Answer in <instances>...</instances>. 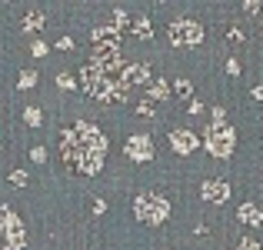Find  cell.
Returning a JSON list of instances; mask_svg holds the SVG:
<instances>
[{"instance_id":"cell-1","label":"cell","mask_w":263,"mask_h":250,"mask_svg":"<svg viewBox=\"0 0 263 250\" xmlns=\"http://www.w3.org/2000/svg\"><path fill=\"white\" fill-rule=\"evenodd\" d=\"M60 137H64V140H60V154H64V160L70 164L73 170L90 173V177L100 173L103 154H107V137H103L93 123L77 120L73 127H67Z\"/></svg>"},{"instance_id":"cell-2","label":"cell","mask_w":263,"mask_h":250,"mask_svg":"<svg viewBox=\"0 0 263 250\" xmlns=\"http://www.w3.org/2000/svg\"><path fill=\"white\" fill-rule=\"evenodd\" d=\"M134 213L143 220V224H163L167 213H170V200L163 197V193H157V190H147V193H140V197L134 200Z\"/></svg>"},{"instance_id":"cell-3","label":"cell","mask_w":263,"mask_h":250,"mask_svg":"<svg viewBox=\"0 0 263 250\" xmlns=\"http://www.w3.org/2000/svg\"><path fill=\"white\" fill-rule=\"evenodd\" d=\"M203 144L213 157L227 160V157L233 154V147H237V130H233L230 123H210L206 134H203Z\"/></svg>"},{"instance_id":"cell-4","label":"cell","mask_w":263,"mask_h":250,"mask_svg":"<svg viewBox=\"0 0 263 250\" xmlns=\"http://www.w3.org/2000/svg\"><path fill=\"white\" fill-rule=\"evenodd\" d=\"M0 250H24V224L4 204H0Z\"/></svg>"},{"instance_id":"cell-5","label":"cell","mask_w":263,"mask_h":250,"mask_svg":"<svg viewBox=\"0 0 263 250\" xmlns=\"http://www.w3.org/2000/svg\"><path fill=\"white\" fill-rule=\"evenodd\" d=\"M203 40V27L193 20H174L170 24V44L174 47H197Z\"/></svg>"},{"instance_id":"cell-6","label":"cell","mask_w":263,"mask_h":250,"mask_svg":"<svg viewBox=\"0 0 263 250\" xmlns=\"http://www.w3.org/2000/svg\"><path fill=\"white\" fill-rule=\"evenodd\" d=\"M123 150H127V157H130V160L147 164L150 157H154V140H150L147 134H134L127 144H123Z\"/></svg>"},{"instance_id":"cell-7","label":"cell","mask_w":263,"mask_h":250,"mask_svg":"<svg viewBox=\"0 0 263 250\" xmlns=\"http://www.w3.org/2000/svg\"><path fill=\"white\" fill-rule=\"evenodd\" d=\"M200 193H203V200H213V204H227V200H230L227 180H206V184L200 187Z\"/></svg>"},{"instance_id":"cell-8","label":"cell","mask_w":263,"mask_h":250,"mask_svg":"<svg viewBox=\"0 0 263 250\" xmlns=\"http://www.w3.org/2000/svg\"><path fill=\"white\" fill-rule=\"evenodd\" d=\"M170 147H174L177 154H193V150H197L193 130H174V134H170Z\"/></svg>"},{"instance_id":"cell-9","label":"cell","mask_w":263,"mask_h":250,"mask_svg":"<svg viewBox=\"0 0 263 250\" xmlns=\"http://www.w3.org/2000/svg\"><path fill=\"white\" fill-rule=\"evenodd\" d=\"M40 24H44V10H37V7H33V10L24 13V30H27V33H37Z\"/></svg>"},{"instance_id":"cell-10","label":"cell","mask_w":263,"mask_h":250,"mask_svg":"<svg viewBox=\"0 0 263 250\" xmlns=\"http://www.w3.org/2000/svg\"><path fill=\"white\" fill-rule=\"evenodd\" d=\"M240 220H243V224H253V227H257V224H260V210H257L253 204H243V207H240Z\"/></svg>"},{"instance_id":"cell-11","label":"cell","mask_w":263,"mask_h":250,"mask_svg":"<svg viewBox=\"0 0 263 250\" xmlns=\"http://www.w3.org/2000/svg\"><path fill=\"white\" fill-rule=\"evenodd\" d=\"M30 87H37V70H24L20 74V90H30Z\"/></svg>"},{"instance_id":"cell-12","label":"cell","mask_w":263,"mask_h":250,"mask_svg":"<svg viewBox=\"0 0 263 250\" xmlns=\"http://www.w3.org/2000/svg\"><path fill=\"white\" fill-rule=\"evenodd\" d=\"M134 33H137L140 40H147V37H150V20H147V17H137V30H134Z\"/></svg>"},{"instance_id":"cell-13","label":"cell","mask_w":263,"mask_h":250,"mask_svg":"<svg viewBox=\"0 0 263 250\" xmlns=\"http://www.w3.org/2000/svg\"><path fill=\"white\" fill-rule=\"evenodd\" d=\"M103 37H117V30H114V27H97V30H93V44H100Z\"/></svg>"},{"instance_id":"cell-14","label":"cell","mask_w":263,"mask_h":250,"mask_svg":"<svg viewBox=\"0 0 263 250\" xmlns=\"http://www.w3.org/2000/svg\"><path fill=\"white\" fill-rule=\"evenodd\" d=\"M27 123H30V127H40V120H44V117H40V110L37 107H27Z\"/></svg>"},{"instance_id":"cell-15","label":"cell","mask_w":263,"mask_h":250,"mask_svg":"<svg viewBox=\"0 0 263 250\" xmlns=\"http://www.w3.org/2000/svg\"><path fill=\"white\" fill-rule=\"evenodd\" d=\"M177 94H180V97H190V94H193V83H190V80H177Z\"/></svg>"},{"instance_id":"cell-16","label":"cell","mask_w":263,"mask_h":250,"mask_svg":"<svg viewBox=\"0 0 263 250\" xmlns=\"http://www.w3.org/2000/svg\"><path fill=\"white\" fill-rule=\"evenodd\" d=\"M57 87H64V90H73L77 83H73V77H70V74H60V77H57Z\"/></svg>"},{"instance_id":"cell-17","label":"cell","mask_w":263,"mask_h":250,"mask_svg":"<svg viewBox=\"0 0 263 250\" xmlns=\"http://www.w3.org/2000/svg\"><path fill=\"white\" fill-rule=\"evenodd\" d=\"M114 24H117V27H127V24H130V17H127L123 10H114ZM117 27H114V30H117Z\"/></svg>"},{"instance_id":"cell-18","label":"cell","mask_w":263,"mask_h":250,"mask_svg":"<svg viewBox=\"0 0 263 250\" xmlns=\"http://www.w3.org/2000/svg\"><path fill=\"white\" fill-rule=\"evenodd\" d=\"M30 53H33V57H44V53H47V44H44V40H33Z\"/></svg>"},{"instance_id":"cell-19","label":"cell","mask_w":263,"mask_h":250,"mask_svg":"<svg viewBox=\"0 0 263 250\" xmlns=\"http://www.w3.org/2000/svg\"><path fill=\"white\" fill-rule=\"evenodd\" d=\"M240 250H260V244L253 237H243V240H240Z\"/></svg>"},{"instance_id":"cell-20","label":"cell","mask_w":263,"mask_h":250,"mask_svg":"<svg viewBox=\"0 0 263 250\" xmlns=\"http://www.w3.org/2000/svg\"><path fill=\"white\" fill-rule=\"evenodd\" d=\"M10 180H13L17 187H24V184H27V173H24V170H13V173H10Z\"/></svg>"},{"instance_id":"cell-21","label":"cell","mask_w":263,"mask_h":250,"mask_svg":"<svg viewBox=\"0 0 263 250\" xmlns=\"http://www.w3.org/2000/svg\"><path fill=\"white\" fill-rule=\"evenodd\" d=\"M30 157H33V160H47V150H44V147H33Z\"/></svg>"},{"instance_id":"cell-22","label":"cell","mask_w":263,"mask_h":250,"mask_svg":"<svg viewBox=\"0 0 263 250\" xmlns=\"http://www.w3.org/2000/svg\"><path fill=\"white\" fill-rule=\"evenodd\" d=\"M210 117H213V123H227V117H223V110H220V107H213Z\"/></svg>"},{"instance_id":"cell-23","label":"cell","mask_w":263,"mask_h":250,"mask_svg":"<svg viewBox=\"0 0 263 250\" xmlns=\"http://www.w3.org/2000/svg\"><path fill=\"white\" fill-rule=\"evenodd\" d=\"M227 70H230L233 77H237V74H240V60H227Z\"/></svg>"},{"instance_id":"cell-24","label":"cell","mask_w":263,"mask_h":250,"mask_svg":"<svg viewBox=\"0 0 263 250\" xmlns=\"http://www.w3.org/2000/svg\"><path fill=\"white\" fill-rule=\"evenodd\" d=\"M243 7H247V13H257V10H260V0H247Z\"/></svg>"},{"instance_id":"cell-25","label":"cell","mask_w":263,"mask_h":250,"mask_svg":"<svg viewBox=\"0 0 263 250\" xmlns=\"http://www.w3.org/2000/svg\"><path fill=\"white\" fill-rule=\"evenodd\" d=\"M57 47H60V50H70L73 40H70V37H60V40H57Z\"/></svg>"},{"instance_id":"cell-26","label":"cell","mask_w":263,"mask_h":250,"mask_svg":"<svg viewBox=\"0 0 263 250\" xmlns=\"http://www.w3.org/2000/svg\"><path fill=\"white\" fill-rule=\"evenodd\" d=\"M0 147H4V144H0Z\"/></svg>"}]
</instances>
